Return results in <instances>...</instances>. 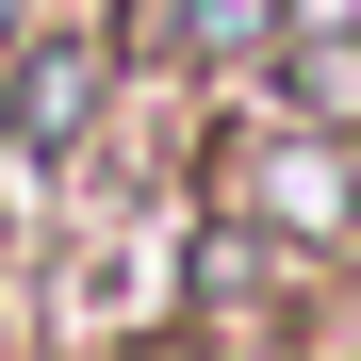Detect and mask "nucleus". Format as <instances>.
<instances>
[{
  "label": "nucleus",
  "mask_w": 361,
  "mask_h": 361,
  "mask_svg": "<svg viewBox=\"0 0 361 361\" xmlns=\"http://www.w3.org/2000/svg\"><path fill=\"white\" fill-rule=\"evenodd\" d=\"M263 17H279V0H180V33H197V49H263Z\"/></svg>",
  "instance_id": "obj_3"
},
{
  "label": "nucleus",
  "mask_w": 361,
  "mask_h": 361,
  "mask_svg": "<svg viewBox=\"0 0 361 361\" xmlns=\"http://www.w3.org/2000/svg\"><path fill=\"white\" fill-rule=\"evenodd\" d=\"M329 197H345V180H329V164H295V148L263 164V214H279V230H295V214H312V230H329Z\"/></svg>",
  "instance_id": "obj_2"
},
{
  "label": "nucleus",
  "mask_w": 361,
  "mask_h": 361,
  "mask_svg": "<svg viewBox=\"0 0 361 361\" xmlns=\"http://www.w3.org/2000/svg\"><path fill=\"white\" fill-rule=\"evenodd\" d=\"M82 99H99V49L66 33V49H33V82H17V148H66L82 132Z\"/></svg>",
  "instance_id": "obj_1"
},
{
  "label": "nucleus",
  "mask_w": 361,
  "mask_h": 361,
  "mask_svg": "<svg viewBox=\"0 0 361 361\" xmlns=\"http://www.w3.org/2000/svg\"><path fill=\"white\" fill-rule=\"evenodd\" d=\"M295 99H329V115H361V49H329V66H295Z\"/></svg>",
  "instance_id": "obj_4"
}]
</instances>
